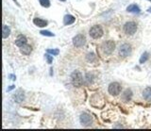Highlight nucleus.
<instances>
[{
	"label": "nucleus",
	"instance_id": "f257e3e1",
	"mask_svg": "<svg viewBox=\"0 0 151 131\" xmlns=\"http://www.w3.org/2000/svg\"><path fill=\"white\" fill-rule=\"evenodd\" d=\"M115 48V43L113 41H106L101 44V50L105 55H111Z\"/></svg>",
	"mask_w": 151,
	"mask_h": 131
},
{
	"label": "nucleus",
	"instance_id": "f03ea898",
	"mask_svg": "<svg viewBox=\"0 0 151 131\" xmlns=\"http://www.w3.org/2000/svg\"><path fill=\"white\" fill-rule=\"evenodd\" d=\"M71 79H72V83L76 87H80L83 83V77L82 74L79 71H74L71 74Z\"/></svg>",
	"mask_w": 151,
	"mask_h": 131
},
{
	"label": "nucleus",
	"instance_id": "7ed1b4c3",
	"mask_svg": "<svg viewBox=\"0 0 151 131\" xmlns=\"http://www.w3.org/2000/svg\"><path fill=\"white\" fill-rule=\"evenodd\" d=\"M124 31L127 35H133L137 31V24L135 22H127L124 26Z\"/></svg>",
	"mask_w": 151,
	"mask_h": 131
},
{
	"label": "nucleus",
	"instance_id": "20e7f679",
	"mask_svg": "<svg viewBox=\"0 0 151 131\" xmlns=\"http://www.w3.org/2000/svg\"><path fill=\"white\" fill-rule=\"evenodd\" d=\"M90 36L94 39H99L103 36V29L100 26H94L90 29Z\"/></svg>",
	"mask_w": 151,
	"mask_h": 131
},
{
	"label": "nucleus",
	"instance_id": "39448f33",
	"mask_svg": "<svg viewBox=\"0 0 151 131\" xmlns=\"http://www.w3.org/2000/svg\"><path fill=\"white\" fill-rule=\"evenodd\" d=\"M131 46L130 44L128 43H123L122 46H120L119 48V55L121 57L123 58H126V57H128L130 54H131Z\"/></svg>",
	"mask_w": 151,
	"mask_h": 131
},
{
	"label": "nucleus",
	"instance_id": "423d86ee",
	"mask_svg": "<svg viewBox=\"0 0 151 131\" xmlns=\"http://www.w3.org/2000/svg\"><path fill=\"white\" fill-rule=\"evenodd\" d=\"M85 43H86V38L85 36L82 34H78L77 36H75L73 39V43L76 47H81L84 46Z\"/></svg>",
	"mask_w": 151,
	"mask_h": 131
},
{
	"label": "nucleus",
	"instance_id": "0eeeda50",
	"mask_svg": "<svg viewBox=\"0 0 151 131\" xmlns=\"http://www.w3.org/2000/svg\"><path fill=\"white\" fill-rule=\"evenodd\" d=\"M121 92V85L118 82H112L109 86V92L112 95H117Z\"/></svg>",
	"mask_w": 151,
	"mask_h": 131
},
{
	"label": "nucleus",
	"instance_id": "6e6552de",
	"mask_svg": "<svg viewBox=\"0 0 151 131\" xmlns=\"http://www.w3.org/2000/svg\"><path fill=\"white\" fill-rule=\"evenodd\" d=\"M79 120H80L81 125L84 126H89L92 125V123H93L92 116L88 113H82L80 115V117H79Z\"/></svg>",
	"mask_w": 151,
	"mask_h": 131
},
{
	"label": "nucleus",
	"instance_id": "1a4fd4ad",
	"mask_svg": "<svg viewBox=\"0 0 151 131\" xmlns=\"http://www.w3.org/2000/svg\"><path fill=\"white\" fill-rule=\"evenodd\" d=\"M15 44L19 47H22L23 46L26 44V38L23 35H19L18 38L16 39V41H15Z\"/></svg>",
	"mask_w": 151,
	"mask_h": 131
},
{
	"label": "nucleus",
	"instance_id": "9d476101",
	"mask_svg": "<svg viewBox=\"0 0 151 131\" xmlns=\"http://www.w3.org/2000/svg\"><path fill=\"white\" fill-rule=\"evenodd\" d=\"M33 23L39 28H44L47 26V22L45 20L41 19V18H35V19L33 20Z\"/></svg>",
	"mask_w": 151,
	"mask_h": 131
},
{
	"label": "nucleus",
	"instance_id": "9b49d317",
	"mask_svg": "<svg viewBox=\"0 0 151 131\" xmlns=\"http://www.w3.org/2000/svg\"><path fill=\"white\" fill-rule=\"evenodd\" d=\"M20 51H21V53L23 55H26V56H28L29 55L30 53H31V46H29V44H25V46H23L22 47H20Z\"/></svg>",
	"mask_w": 151,
	"mask_h": 131
},
{
	"label": "nucleus",
	"instance_id": "f8f14e48",
	"mask_svg": "<svg viewBox=\"0 0 151 131\" xmlns=\"http://www.w3.org/2000/svg\"><path fill=\"white\" fill-rule=\"evenodd\" d=\"M76 20V18L73 16V15H70V14H67V15L64 16L63 18V23L65 26H68V25H71L73 24Z\"/></svg>",
	"mask_w": 151,
	"mask_h": 131
},
{
	"label": "nucleus",
	"instance_id": "ddd939ff",
	"mask_svg": "<svg viewBox=\"0 0 151 131\" xmlns=\"http://www.w3.org/2000/svg\"><path fill=\"white\" fill-rule=\"evenodd\" d=\"M132 97V92L130 91V89L126 90V91L124 92V93L122 94V99L125 101V102H127V101H130Z\"/></svg>",
	"mask_w": 151,
	"mask_h": 131
},
{
	"label": "nucleus",
	"instance_id": "4468645a",
	"mask_svg": "<svg viewBox=\"0 0 151 131\" xmlns=\"http://www.w3.org/2000/svg\"><path fill=\"white\" fill-rule=\"evenodd\" d=\"M127 10L128 12H132V13H140L141 10H140L139 7L136 4H131L127 8Z\"/></svg>",
	"mask_w": 151,
	"mask_h": 131
},
{
	"label": "nucleus",
	"instance_id": "2eb2a0df",
	"mask_svg": "<svg viewBox=\"0 0 151 131\" xmlns=\"http://www.w3.org/2000/svg\"><path fill=\"white\" fill-rule=\"evenodd\" d=\"M143 97L146 101H150L151 100V87H147V88H145V90H143Z\"/></svg>",
	"mask_w": 151,
	"mask_h": 131
},
{
	"label": "nucleus",
	"instance_id": "dca6fc26",
	"mask_svg": "<svg viewBox=\"0 0 151 131\" xmlns=\"http://www.w3.org/2000/svg\"><path fill=\"white\" fill-rule=\"evenodd\" d=\"M10 28L8 27L7 25H3V28H2V37L4 39L8 38L10 36Z\"/></svg>",
	"mask_w": 151,
	"mask_h": 131
},
{
	"label": "nucleus",
	"instance_id": "f3484780",
	"mask_svg": "<svg viewBox=\"0 0 151 131\" xmlns=\"http://www.w3.org/2000/svg\"><path fill=\"white\" fill-rule=\"evenodd\" d=\"M148 58H149V54H148V52H143V55L141 56V58H140V63H141V64H143V63H145L147 59H148Z\"/></svg>",
	"mask_w": 151,
	"mask_h": 131
},
{
	"label": "nucleus",
	"instance_id": "a211bd4d",
	"mask_svg": "<svg viewBox=\"0 0 151 131\" xmlns=\"http://www.w3.org/2000/svg\"><path fill=\"white\" fill-rule=\"evenodd\" d=\"M14 99L17 101V102H21V101L24 100V93H22L20 91H19L16 94H14Z\"/></svg>",
	"mask_w": 151,
	"mask_h": 131
},
{
	"label": "nucleus",
	"instance_id": "6ab92c4d",
	"mask_svg": "<svg viewBox=\"0 0 151 131\" xmlns=\"http://www.w3.org/2000/svg\"><path fill=\"white\" fill-rule=\"evenodd\" d=\"M96 55H94V53H89L88 55H87V61H88L89 62H93L96 61Z\"/></svg>",
	"mask_w": 151,
	"mask_h": 131
},
{
	"label": "nucleus",
	"instance_id": "aec40b11",
	"mask_svg": "<svg viewBox=\"0 0 151 131\" xmlns=\"http://www.w3.org/2000/svg\"><path fill=\"white\" fill-rule=\"evenodd\" d=\"M40 4L44 8H48V7H50V1L49 0H40Z\"/></svg>",
	"mask_w": 151,
	"mask_h": 131
},
{
	"label": "nucleus",
	"instance_id": "412c9836",
	"mask_svg": "<svg viewBox=\"0 0 151 131\" xmlns=\"http://www.w3.org/2000/svg\"><path fill=\"white\" fill-rule=\"evenodd\" d=\"M40 33L42 35H44V36H48V37H53V36H54L53 33H51L50 31H47V30H42Z\"/></svg>",
	"mask_w": 151,
	"mask_h": 131
},
{
	"label": "nucleus",
	"instance_id": "4be33fe9",
	"mask_svg": "<svg viewBox=\"0 0 151 131\" xmlns=\"http://www.w3.org/2000/svg\"><path fill=\"white\" fill-rule=\"evenodd\" d=\"M47 53L52 54L54 56H57V55H59L60 51H59V49H47Z\"/></svg>",
	"mask_w": 151,
	"mask_h": 131
},
{
	"label": "nucleus",
	"instance_id": "5701e85b",
	"mask_svg": "<svg viewBox=\"0 0 151 131\" xmlns=\"http://www.w3.org/2000/svg\"><path fill=\"white\" fill-rule=\"evenodd\" d=\"M45 58H46V59H47V63L51 64L52 61H53V57H52V56H50V55H49V53H48V54L45 55Z\"/></svg>",
	"mask_w": 151,
	"mask_h": 131
},
{
	"label": "nucleus",
	"instance_id": "b1692460",
	"mask_svg": "<svg viewBox=\"0 0 151 131\" xmlns=\"http://www.w3.org/2000/svg\"><path fill=\"white\" fill-rule=\"evenodd\" d=\"M14 88H15V86H13V85H12V86H10V87L9 89H8V92H10V90H12V89H14Z\"/></svg>",
	"mask_w": 151,
	"mask_h": 131
},
{
	"label": "nucleus",
	"instance_id": "393cba45",
	"mask_svg": "<svg viewBox=\"0 0 151 131\" xmlns=\"http://www.w3.org/2000/svg\"><path fill=\"white\" fill-rule=\"evenodd\" d=\"M10 77H11V79H12V80H15V78H16V77H15V76H13V74H10Z\"/></svg>",
	"mask_w": 151,
	"mask_h": 131
},
{
	"label": "nucleus",
	"instance_id": "a878e982",
	"mask_svg": "<svg viewBox=\"0 0 151 131\" xmlns=\"http://www.w3.org/2000/svg\"><path fill=\"white\" fill-rule=\"evenodd\" d=\"M60 1H62V2H64V1H65V0H60Z\"/></svg>",
	"mask_w": 151,
	"mask_h": 131
},
{
	"label": "nucleus",
	"instance_id": "bb28decb",
	"mask_svg": "<svg viewBox=\"0 0 151 131\" xmlns=\"http://www.w3.org/2000/svg\"><path fill=\"white\" fill-rule=\"evenodd\" d=\"M148 1H151V0H148Z\"/></svg>",
	"mask_w": 151,
	"mask_h": 131
}]
</instances>
